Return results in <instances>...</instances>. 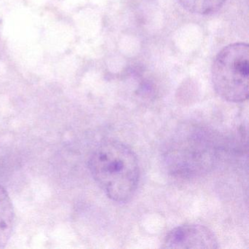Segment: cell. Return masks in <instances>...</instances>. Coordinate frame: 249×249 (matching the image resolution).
Here are the masks:
<instances>
[{"mask_svg": "<svg viewBox=\"0 0 249 249\" xmlns=\"http://www.w3.org/2000/svg\"><path fill=\"white\" fill-rule=\"evenodd\" d=\"M91 176L107 196L115 202L129 200L139 183L140 170L135 153L120 141L108 140L90 156Z\"/></svg>", "mask_w": 249, "mask_h": 249, "instance_id": "obj_1", "label": "cell"}, {"mask_svg": "<svg viewBox=\"0 0 249 249\" xmlns=\"http://www.w3.org/2000/svg\"><path fill=\"white\" fill-rule=\"evenodd\" d=\"M212 81L217 94L228 102L242 103L249 97V51L246 43L224 47L213 64Z\"/></svg>", "mask_w": 249, "mask_h": 249, "instance_id": "obj_2", "label": "cell"}, {"mask_svg": "<svg viewBox=\"0 0 249 249\" xmlns=\"http://www.w3.org/2000/svg\"><path fill=\"white\" fill-rule=\"evenodd\" d=\"M205 132L185 129L172 139L166 150V162L176 174L192 176L211 167L215 148Z\"/></svg>", "mask_w": 249, "mask_h": 249, "instance_id": "obj_3", "label": "cell"}, {"mask_svg": "<svg viewBox=\"0 0 249 249\" xmlns=\"http://www.w3.org/2000/svg\"><path fill=\"white\" fill-rule=\"evenodd\" d=\"M166 249H215L218 242L208 227L199 224H185L169 231L164 238Z\"/></svg>", "mask_w": 249, "mask_h": 249, "instance_id": "obj_4", "label": "cell"}, {"mask_svg": "<svg viewBox=\"0 0 249 249\" xmlns=\"http://www.w3.org/2000/svg\"><path fill=\"white\" fill-rule=\"evenodd\" d=\"M15 227L14 205L5 189L0 186V249L8 244Z\"/></svg>", "mask_w": 249, "mask_h": 249, "instance_id": "obj_5", "label": "cell"}, {"mask_svg": "<svg viewBox=\"0 0 249 249\" xmlns=\"http://www.w3.org/2000/svg\"><path fill=\"white\" fill-rule=\"evenodd\" d=\"M180 5L193 14L208 15L218 11L226 0H178Z\"/></svg>", "mask_w": 249, "mask_h": 249, "instance_id": "obj_6", "label": "cell"}]
</instances>
